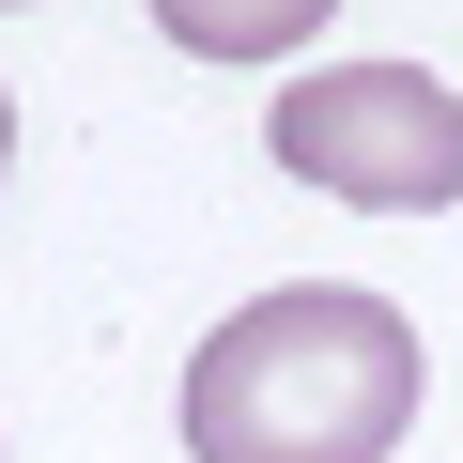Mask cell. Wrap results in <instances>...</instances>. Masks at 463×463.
<instances>
[{"instance_id": "1", "label": "cell", "mask_w": 463, "mask_h": 463, "mask_svg": "<svg viewBox=\"0 0 463 463\" xmlns=\"http://www.w3.org/2000/svg\"><path fill=\"white\" fill-rule=\"evenodd\" d=\"M417 432V325L386 294H263L185 355V448L201 463H386Z\"/></svg>"}, {"instance_id": "2", "label": "cell", "mask_w": 463, "mask_h": 463, "mask_svg": "<svg viewBox=\"0 0 463 463\" xmlns=\"http://www.w3.org/2000/svg\"><path fill=\"white\" fill-rule=\"evenodd\" d=\"M279 170L371 216H448L463 201V93L417 62H325L279 93Z\"/></svg>"}, {"instance_id": "3", "label": "cell", "mask_w": 463, "mask_h": 463, "mask_svg": "<svg viewBox=\"0 0 463 463\" xmlns=\"http://www.w3.org/2000/svg\"><path fill=\"white\" fill-rule=\"evenodd\" d=\"M325 16H340V0H155V32L201 47V62H279V47H309Z\"/></svg>"}, {"instance_id": "4", "label": "cell", "mask_w": 463, "mask_h": 463, "mask_svg": "<svg viewBox=\"0 0 463 463\" xmlns=\"http://www.w3.org/2000/svg\"><path fill=\"white\" fill-rule=\"evenodd\" d=\"M0 170H16V93H0Z\"/></svg>"}]
</instances>
